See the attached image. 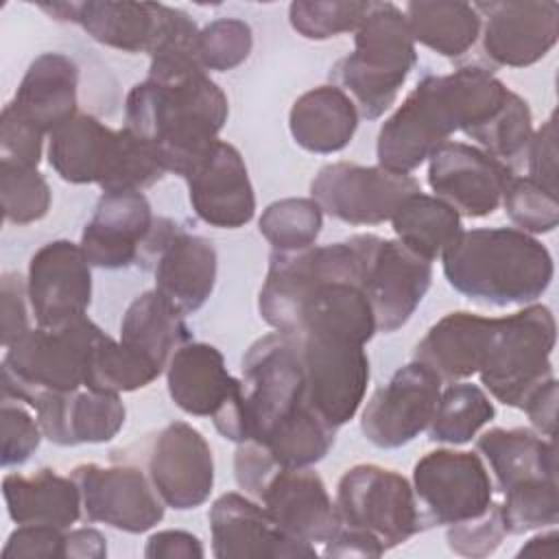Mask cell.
<instances>
[{
  "mask_svg": "<svg viewBox=\"0 0 559 559\" xmlns=\"http://www.w3.org/2000/svg\"><path fill=\"white\" fill-rule=\"evenodd\" d=\"M266 325L288 336L367 345L376 328L362 290V264L349 238L297 251H271L258 295Z\"/></svg>",
  "mask_w": 559,
  "mask_h": 559,
  "instance_id": "cell-1",
  "label": "cell"
},
{
  "mask_svg": "<svg viewBox=\"0 0 559 559\" xmlns=\"http://www.w3.org/2000/svg\"><path fill=\"white\" fill-rule=\"evenodd\" d=\"M227 116L225 92L190 57L151 59L124 100V127L179 177L218 140Z\"/></svg>",
  "mask_w": 559,
  "mask_h": 559,
  "instance_id": "cell-2",
  "label": "cell"
},
{
  "mask_svg": "<svg viewBox=\"0 0 559 559\" xmlns=\"http://www.w3.org/2000/svg\"><path fill=\"white\" fill-rule=\"evenodd\" d=\"M509 94L511 90L483 66L426 74L382 122L376 142L378 166L411 175L452 133L463 131L467 135L489 122Z\"/></svg>",
  "mask_w": 559,
  "mask_h": 559,
  "instance_id": "cell-3",
  "label": "cell"
},
{
  "mask_svg": "<svg viewBox=\"0 0 559 559\" xmlns=\"http://www.w3.org/2000/svg\"><path fill=\"white\" fill-rule=\"evenodd\" d=\"M441 264L459 295L487 306L535 304L555 275L548 247L515 227L463 229Z\"/></svg>",
  "mask_w": 559,
  "mask_h": 559,
  "instance_id": "cell-4",
  "label": "cell"
},
{
  "mask_svg": "<svg viewBox=\"0 0 559 559\" xmlns=\"http://www.w3.org/2000/svg\"><path fill=\"white\" fill-rule=\"evenodd\" d=\"M48 164L63 181L96 183L103 192L146 190L166 175L151 146L92 114H76L48 135Z\"/></svg>",
  "mask_w": 559,
  "mask_h": 559,
  "instance_id": "cell-5",
  "label": "cell"
},
{
  "mask_svg": "<svg viewBox=\"0 0 559 559\" xmlns=\"http://www.w3.org/2000/svg\"><path fill=\"white\" fill-rule=\"evenodd\" d=\"M417 50L404 11L393 2H373L356 28L354 52L330 68V85L343 90L365 120H378L395 103Z\"/></svg>",
  "mask_w": 559,
  "mask_h": 559,
  "instance_id": "cell-6",
  "label": "cell"
},
{
  "mask_svg": "<svg viewBox=\"0 0 559 559\" xmlns=\"http://www.w3.org/2000/svg\"><path fill=\"white\" fill-rule=\"evenodd\" d=\"M103 330L87 317L59 328H31L2 358V400L31 406L39 393H66L85 386L90 347Z\"/></svg>",
  "mask_w": 559,
  "mask_h": 559,
  "instance_id": "cell-7",
  "label": "cell"
},
{
  "mask_svg": "<svg viewBox=\"0 0 559 559\" xmlns=\"http://www.w3.org/2000/svg\"><path fill=\"white\" fill-rule=\"evenodd\" d=\"M555 343L557 323L550 308L528 304L498 319L493 341L476 376L493 400L522 411L528 395L555 378Z\"/></svg>",
  "mask_w": 559,
  "mask_h": 559,
  "instance_id": "cell-8",
  "label": "cell"
},
{
  "mask_svg": "<svg viewBox=\"0 0 559 559\" xmlns=\"http://www.w3.org/2000/svg\"><path fill=\"white\" fill-rule=\"evenodd\" d=\"M242 397L247 441L264 443L306 404V378L297 343L284 332H271L249 345L242 356Z\"/></svg>",
  "mask_w": 559,
  "mask_h": 559,
  "instance_id": "cell-9",
  "label": "cell"
},
{
  "mask_svg": "<svg viewBox=\"0 0 559 559\" xmlns=\"http://www.w3.org/2000/svg\"><path fill=\"white\" fill-rule=\"evenodd\" d=\"M334 504L341 526L371 535L384 552L421 531L413 485L395 469L373 463L349 467L336 485Z\"/></svg>",
  "mask_w": 559,
  "mask_h": 559,
  "instance_id": "cell-10",
  "label": "cell"
},
{
  "mask_svg": "<svg viewBox=\"0 0 559 559\" xmlns=\"http://www.w3.org/2000/svg\"><path fill=\"white\" fill-rule=\"evenodd\" d=\"M168 395L192 417H210L218 435L236 445L247 441L242 382L229 373L221 349L190 341L166 365Z\"/></svg>",
  "mask_w": 559,
  "mask_h": 559,
  "instance_id": "cell-11",
  "label": "cell"
},
{
  "mask_svg": "<svg viewBox=\"0 0 559 559\" xmlns=\"http://www.w3.org/2000/svg\"><path fill=\"white\" fill-rule=\"evenodd\" d=\"M135 264L151 271L155 290L179 312L192 314L210 299L218 255L212 240L188 231L166 216H155Z\"/></svg>",
  "mask_w": 559,
  "mask_h": 559,
  "instance_id": "cell-12",
  "label": "cell"
},
{
  "mask_svg": "<svg viewBox=\"0 0 559 559\" xmlns=\"http://www.w3.org/2000/svg\"><path fill=\"white\" fill-rule=\"evenodd\" d=\"M411 485L421 531L474 520L493 502V480L478 452L432 450L415 463Z\"/></svg>",
  "mask_w": 559,
  "mask_h": 559,
  "instance_id": "cell-13",
  "label": "cell"
},
{
  "mask_svg": "<svg viewBox=\"0 0 559 559\" xmlns=\"http://www.w3.org/2000/svg\"><path fill=\"white\" fill-rule=\"evenodd\" d=\"M362 264V290L371 304L378 332L406 325L432 284V262L397 238L376 234L349 236Z\"/></svg>",
  "mask_w": 559,
  "mask_h": 559,
  "instance_id": "cell-14",
  "label": "cell"
},
{
  "mask_svg": "<svg viewBox=\"0 0 559 559\" xmlns=\"http://www.w3.org/2000/svg\"><path fill=\"white\" fill-rule=\"evenodd\" d=\"M421 192L413 175L393 173L382 166L334 162L314 175L310 197L323 214L347 225H380L391 221L397 205Z\"/></svg>",
  "mask_w": 559,
  "mask_h": 559,
  "instance_id": "cell-15",
  "label": "cell"
},
{
  "mask_svg": "<svg viewBox=\"0 0 559 559\" xmlns=\"http://www.w3.org/2000/svg\"><path fill=\"white\" fill-rule=\"evenodd\" d=\"M293 341L304 367L306 404L338 430L354 419L367 393L371 371L365 345L317 336Z\"/></svg>",
  "mask_w": 559,
  "mask_h": 559,
  "instance_id": "cell-16",
  "label": "cell"
},
{
  "mask_svg": "<svg viewBox=\"0 0 559 559\" xmlns=\"http://www.w3.org/2000/svg\"><path fill=\"white\" fill-rule=\"evenodd\" d=\"M70 476L81 491L85 522H100L124 533H146L164 520L166 504L146 469L135 465L81 463Z\"/></svg>",
  "mask_w": 559,
  "mask_h": 559,
  "instance_id": "cell-17",
  "label": "cell"
},
{
  "mask_svg": "<svg viewBox=\"0 0 559 559\" xmlns=\"http://www.w3.org/2000/svg\"><path fill=\"white\" fill-rule=\"evenodd\" d=\"M441 384L439 376L417 360L400 367L384 386L373 391L360 413L365 439L382 450L417 439L432 419Z\"/></svg>",
  "mask_w": 559,
  "mask_h": 559,
  "instance_id": "cell-18",
  "label": "cell"
},
{
  "mask_svg": "<svg viewBox=\"0 0 559 559\" xmlns=\"http://www.w3.org/2000/svg\"><path fill=\"white\" fill-rule=\"evenodd\" d=\"M513 175L507 164L467 142L448 140L428 157L430 190L465 218L493 214Z\"/></svg>",
  "mask_w": 559,
  "mask_h": 559,
  "instance_id": "cell-19",
  "label": "cell"
},
{
  "mask_svg": "<svg viewBox=\"0 0 559 559\" xmlns=\"http://www.w3.org/2000/svg\"><path fill=\"white\" fill-rule=\"evenodd\" d=\"M483 52L493 66L526 68L544 59L559 37L555 0L476 2Z\"/></svg>",
  "mask_w": 559,
  "mask_h": 559,
  "instance_id": "cell-20",
  "label": "cell"
},
{
  "mask_svg": "<svg viewBox=\"0 0 559 559\" xmlns=\"http://www.w3.org/2000/svg\"><path fill=\"white\" fill-rule=\"evenodd\" d=\"M146 474L166 507L197 509L214 487L212 448L188 421H170L148 445Z\"/></svg>",
  "mask_w": 559,
  "mask_h": 559,
  "instance_id": "cell-21",
  "label": "cell"
},
{
  "mask_svg": "<svg viewBox=\"0 0 559 559\" xmlns=\"http://www.w3.org/2000/svg\"><path fill=\"white\" fill-rule=\"evenodd\" d=\"M26 290L39 328L83 317L92 304V264L81 245L59 238L39 247L28 262Z\"/></svg>",
  "mask_w": 559,
  "mask_h": 559,
  "instance_id": "cell-22",
  "label": "cell"
},
{
  "mask_svg": "<svg viewBox=\"0 0 559 559\" xmlns=\"http://www.w3.org/2000/svg\"><path fill=\"white\" fill-rule=\"evenodd\" d=\"M194 214L218 229L245 227L255 214V194L240 151L216 140L183 175Z\"/></svg>",
  "mask_w": 559,
  "mask_h": 559,
  "instance_id": "cell-23",
  "label": "cell"
},
{
  "mask_svg": "<svg viewBox=\"0 0 559 559\" xmlns=\"http://www.w3.org/2000/svg\"><path fill=\"white\" fill-rule=\"evenodd\" d=\"M207 520L216 559L317 557L312 544L286 535L251 496L238 491L218 496L210 507Z\"/></svg>",
  "mask_w": 559,
  "mask_h": 559,
  "instance_id": "cell-24",
  "label": "cell"
},
{
  "mask_svg": "<svg viewBox=\"0 0 559 559\" xmlns=\"http://www.w3.org/2000/svg\"><path fill=\"white\" fill-rule=\"evenodd\" d=\"M293 539L328 544L341 522L323 478L310 467H277L253 498Z\"/></svg>",
  "mask_w": 559,
  "mask_h": 559,
  "instance_id": "cell-25",
  "label": "cell"
},
{
  "mask_svg": "<svg viewBox=\"0 0 559 559\" xmlns=\"http://www.w3.org/2000/svg\"><path fill=\"white\" fill-rule=\"evenodd\" d=\"M57 22L79 24L94 41L122 52H151L168 13L159 2H44L39 4Z\"/></svg>",
  "mask_w": 559,
  "mask_h": 559,
  "instance_id": "cell-26",
  "label": "cell"
},
{
  "mask_svg": "<svg viewBox=\"0 0 559 559\" xmlns=\"http://www.w3.org/2000/svg\"><path fill=\"white\" fill-rule=\"evenodd\" d=\"M153 221L151 203L142 190L103 192L79 245L92 266L124 269L135 264Z\"/></svg>",
  "mask_w": 559,
  "mask_h": 559,
  "instance_id": "cell-27",
  "label": "cell"
},
{
  "mask_svg": "<svg viewBox=\"0 0 559 559\" xmlns=\"http://www.w3.org/2000/svg\"><path fill=\"white\" fill-rule=\"evenodd\" d=\"M28 408L35 411L44 437L63 448L111 441L127 419L118 393L85 386L66 393H39Z\"/></svg>",
  "mask_w": 559,
  "mask_h": 559,
  "instance_id": "cell-28",
  "label": "cell"
},
{
  "mask_svg": "<svg viewBox=\"0 0 559 559\" xmlns=\"http://www.w3.org/2000/svg\"><path fill=\"white\" fill-rule=\"evenodd\" d=\"M498 328L496 317L467 310L443 314L413 349V360L426 365L441 382H461L478 373Z\"/></svg>",
  "mask_w": 559,
  "mask_h": 559,
  "instance_id": "cell-29",
  "label": "cell"
},
{
  "mask_svg": "<svg viewBox=\"0 0 559 559\" xmlns=\"http://www.w3.org/2000/svg\"><path fill=\"white\" fill-rule=\"evenodd\" d=\"M79 66L63 52H41L26 68L13 98V114L50 135L76 116Z\"/></svg>",
  "mask_w": 559,
  "mask_h": 559,
  "instance_id": "cell-30",
  "label": "cell"
},
{
  "mask_svg": "<svg viewBox=\"0 0 559 559\" xmlns=\"http://www.w3.org/2000/svg\"><path fill=\"white\" fill-rule=\"evenodd\" d=\"M476 452L500 493L535 478H557L555 439L531 428H491L476 439Z\"/></svg>",
  "mask_w": 559,
  "mask_h": 559,
  "instance_id": "cell-31",
  "label": "cell"
},
{
  "mask_svg": "<svg viewBox=\"0 0 559 559\" xmlns=\"http://www.w3.org/2000/svg\"><path fill=\"white\" fill-rule=\"evenodd\" d=\"M2 496L15 524H46L68 531L81 511V491L72 476L41 467L28 476L4 474Z\"/></svg>",
  "mask_w": 559,
  "mask_h": 559,
  "instance_id": "cell-32",
  "label": "cell"
},
{
  "mask_svg": "<svg viewBox=\"0 0 559 559\" xmlns=\"http://www.w3.org/2000/svg\"><path fill=\"white\" fill-rule=\"evenodd\" d=\"M358 109L336 85H319L304 92L290 107L288 129L297 146L319 155L343 151L356 129Z\"/></svg>",
  "mask_w": 559,
  "mask_h": 559,
  "instance_id": "cell-33",
  "label": "cell"
},
{
  "mask_svg": "<svg viewBox=\"0 0 559 559\" xmlns=\"http://www.w3.org/2000/svg\"><path fill=\"white\" fill-rule=\"evenodd\" d=\"M183 317L155 288L144 290L127 306L118 341L166 371L170 356L194 341Z\"/></svg>",
  "mask_w": 559,
  "mask_h": 559,
  "instance_id": "cell-34",
  "label": "cell"
},
{
  "mask_svg": "<svg viewBox=\"0 0 559 559\" xmlns=\"http://www.w3.org/2000/svg\"><path fill=\"white\" fill-rule=\"evenodd\" d=\"M402 11L413 41L441 57L456 59L480 37V15L469 2L415 0Z\"/></svg>",
  "mask_w": 559,
  "mask_h": 559,
  "instance_id": "cell-35",
  "label": "cell"
},
{
  "mask_svg": "<svg viewBox=\"0 0 559 559\" xmlns=\"http://www.w3.org/2000/svg\"><path fill=\"white\" fill-rule=\"evenodd\" d=\"M395 238L428 262L441 253L463 231L461 216L445 201L415 192L406 197L391 216Z\"/></svg>",
  "mask_w": 559,
  "mask_h": 559,
  "instance_id": "cell-36",
  "label": "cell"
},
{
  "mask_svg": "<svg viewBox=\"0 0 559 559\" xmlns=\"http://www.w3.org/2000/svg\"><path fill=\"white\" fill-rule=\"evenodd\" d=\"M496 417L491 397L472 382H450L441 389L437 408L428 424V439L432 443L463 445L472 441L483 426Z\"/></svg>",
  "mask_w": 559,
  "mask_h": 559,
  "instance_id": "cell-37",
  "label": "cell"
},
{
  "mask_svg": "<svg viewBox=\"0 0 559 559\" xmlns=\"http://www.w3.org/2000/svg\"><path fill=\"white\" fill-rule=\"evenodd\" d=\"M164 371L120 341L100 332L90 347L85 389L103 393H129L148 386Z\"/></svg>",
  "mask_w": 559,
  "mask_h": 559,
  "instance_id": "cell-38",
  "label": "cell"
},
{
  "mask_svg": "<svg viewBox=\"0 0 559 559\" xmlns=\"http://www.w3.org/2000/svg\"><path fill=\"white\" fill-rule=\"evenodd\" d=\"M323 227V210L312 197H288L266 205L258 229L273 251L312 247Z\"/></svg>",
  "mask_w": 559,
  "mask_h": 559,
  "instance_id": "cell-39",
  "label": "cell"
},
{
  "mask_svg": "<svg viewBox=\"0 0 559 559\" xmlns=\"http://www.w3.org/2000/svg\"><path fill=\"white\" fill-rule=\"evenodd\" d=\"M533 133V114L528 103L520 94L511 92L502 109L489 122L469 131L467 138L515 173L526 155Z\"/></svg>",
  "mask_w": 559,
  "mask_h": 559,
  "instance_id": "cell-40",
  "label": "cell"
},
{
  "mask_svg": "<svg viewBox=\"0 0 559 559\" xmlns=\"http://www.w3.org/2000/svg\"><path fill=\"white\" fill-rule=\"evenodd\" d=\"M500 515L507 535H522L559 522L557 478H535L502 493Z\"/></svg>",
  "mask_w": 559,
  "mask_h": 559,
  "instance_id": "cell-41",
  "label": "cell"
},
{
  "mask_svg": "<svg viewBox=\"0 0 559 559\" xmlns=\"http://www.w3.org/2000/svg\"><path fill=\"white\" fill-rule=\"evenodd\" d=\"M371 4L369 0H295L288 7V20L301 37L323 41L341 33H356Z\"/></svg>",
  "mask_w": 559,
  "mask_h": 559,
  "instance_id": "cell-42",
  "label": "cell"
},
{
  "mask_svg": "<svg viewBox=\"0 0 559 559\" xmlns=\"http://www.w3.org/2000/svg\"><path fill=\"white\" fill-rule=\"evenodd\" d=\"M0 197L4 221L13 225L41 221L52 203L50 186L37 168H22L9 162H0Z\"/></svg>",
  "mask_w": 559,
  "mask_h": 559,
  "instance_id": "cell-43",
  "label": "cell"
},
{
  "mask_svg": "<svg viewBox=\"0 0 559 559\" xmlns=\"http://www.w3.org/2000/svg\"><path fill=\"white\" fill-rule=\"evenodd\" d=\"M502 207L515 229L524 234H550L559 225L557 194L533 179L513 175L502 194Z\"/></svg>",
  "mask_w": 559,
  "mask_h": 559,
  "instance_id": "cell-44",
  "label": "cell"
},
{
  "mask_svg": "<svg viewBox=\"0 0 559 559\" xmlns=\"http://www.w3.org/2000/svg\"><path fill=\"white\" fill-rule=\"evenodd\" d=\"M253 48V31L245 20L218 17L199 31L197 57L201 68L227 72L247 61Z\"/></svg>",
  "mask_w": 559,
  "mask_h": 559,
  "instance_id": "cell-45",
  "label": "cell"
},
{
  "mask_svg": "<svg viewBox=\"0 0 559 559\" xmlns=\"http://www.w3.org/2000/svg\"><path fill=\"white\" fill-rule=\"evenodd\" d=\"M504 535L507 531L502 524L500 504L491 502L483 515L459 524H450L445 531V542L448 548L461 557L483 559L498 550Z\"/></svg>",
  "mask_w": 559,
  "mask_h": 559,
  "instance_id": "cell-46",
  "label": "cell"
},
{
  "mask_svg": "<svg viewBox=\"0 0 559 559\" xmlns=\"http://www.w3.org/2000/svg\"><path fill=\"white\" fill-rule=\"evenodd\" d=\"M2 426V467H13L26 463L41 443V428L37 417H33L22 402L2 400L0 406Z\"/></svg>",
  "mask_w": 559,
  "mask_h": 559,
  "instance_id": "cell-47",
  "label": "cell"
},
{
  "mask_svg": "<svg viewBox=\"0 0 559 559\" xmlns=\"http://www.w3.org/2000/svg\"><path fill=\"white\" fill-rule=\"evenodd\" d=\"M44 151V133L22 120L9 105L0 114V162L37 168Z\"/></svg>",
  "mask_w": 559,
  "mask_h": 559,
  "instance_id": "cell-48",
  "label": "cell"
},
{
  "mask_svg": "<svg viewBox=\"0 0 559 559\" xmlns=\"http://www.w3.org/2000/svg\"><path fill=\"white\" fill-rule=\"evenodd\" d=\"M2 557L66 559V531L46 524H17V528L4 542Z\"/></svg>",
  "mask_w": 559,
  "mask_h": 559,
  "instance_id": "cell-49",
  "label": "cell"
},
{
  "mask_svg": "<svg viewBox=\"0 0 559 559\" xmlns=\"http://www.w3.org/2000/svg\"><path fill=\"white\" fill-rule=\"evenodd\" d=\"M31 304L26 280L20 273H4L0 280V319H2V347L13 345L31 325Z\"/></svg>",
  "mask_w": 559,
  "mask_h": 559,
  "instance_id": "cell-50",
  "label": "cell"
},
{
  "mask_svg": "<svg viewBox=\"0 0 559 559\" xmlns=\"http://www.w3.org/2000/svg\"><path fill=\"white\" fill-rule=\"evenodd\" d=\"M526 177L557 194V120L555 114L533 133L526 148Z\"/></svg>",
  "mask_w": 559,
  "mask_h": 559,
  "instance_id": "cell-51",
  "label": "cell"
},
{
  "mask_svg": "<svg viewBox=\"0 0 559 559\" xmlns=\"http://www.w3.org/2000/svg\"><path fill=\"white\" fill-rule=\"evenodd\" d=\"M203 555L205 550L201 539L179 528L157 531L146 539V546H144L146 559H194Z\"/></svg>",
  "mask_w": 559,
  "mask_h": 559,
  "instance_id": "cell-52",
  "label": "cell"
},
{
  "mask_svg": "<svg viewBox=\"0 0 559 559\" xmlns=\"http://www.w3.org/2000/svg\"><path fill=\"white\" fill-rule=\"evenodd\" d=\"M522 411L526 413L533 430L546 439H555L557 432V378L546 380L535 389L524 402Z\"/></svg>",
  "mask_w": 559,
  "mask_h": 559,
  "instance_id": "cell-53",
  "label": "cell"
},
{
  "mask_svg": "<svg viewBox=\"0 0 559 559\" xmlns=\"http://www.w3.org/2000/svg\"><path fill=\"white\" fill-rule=\"evenodd\" d=\"M325 557H380L384 555V548L367 533L338 526L336 535L323 544Z\"/></svg>",
  "mask_w": 559,
  "mask_h": 559,
  "instance_id": "cell-54",
  "label": "cell"
},
{
  "mask_svg": "<svg viewBox=\"0 0 559 559\" xmlns=\"http://www.w3.org/2000/svg\"><path fill=\"white\" fill-rule=\"evenodd\" d=\"M66 557L70 559H105L107 539L100 531L92 526L74 528L66 533Z\"/></svg>",
  "mask_w": 559,
  "mask_h": 559,
  "instance_id": "cell-55",
  "label": "cell"
},
{
  "mask_svg": "<svg viewBox=\"0 0 559 559\" xmlns=\"http://www.w3.org/2000/svg\"><path fill=\"white\" fill-rule=\"evenodd\" d=\"M518 557H544V559H557L559 557V535L550 526V531H544L533 535L520 550Z\"/></svg>",
  "mask_w": 559,
  "mask_h": 559,
  "instance_id": "cell-56",
  "label": "cell"
}]
</instances>
